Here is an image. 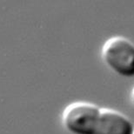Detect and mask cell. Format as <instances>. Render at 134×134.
Returning <instances> with one entry per match:
<instances>
[{"mask_svg":"<svg viewBox=\"0 0 134 134\" xmlns=\"http://www.w3.org/2000/svg\"><path fill=\"white\" fill-rule=\"evenodd\" d=\"M100 109L98 105L90 102H73L63 111L62 124L71 134H94Z\"/></svg>","mask_w":134,"mask_h":134,"instance_id":"2","label":"cell"},{"mask_svg":"<svg viewBox=\"0 0 134 134\" xmlns=\"http://www.w3.org/2000/svg\"><path fill=\"white\" fill-rule=\"evenodd\" d=\"M94 134H134V125L122 112L101 108Z\"/></svg>","mask_w":134,"mask_h":134,"instance_id":"3","label":"cell"},{"mask_svg":"<svg viewBox=\"0 0 134 134\" xmlns=\"http://www.w3.org/2000/svg\"><path fill=\"white\" fill-rule=\"evenodd\" d=\"M131 101H132V105L134 106V87L132 88V92H131Z\"/></svg>","mask_w":134,"mask_h":134,"instance_id":"4","label":"cell"},{"mask_svg":"<svg viewBox=\"0 0 134 134\" xmlns=\"http://www.w3.org/2000/svg\"><path fill=\"white\" fill-rule=\"evenodd\" d=\"M103 62L114 73L124 77H134V44L122 36L107 39L102 47Z\"/></svg>","mask_w":134,"mask_h":134,"instance_id":"1","label":"cell"}]
</instances>
